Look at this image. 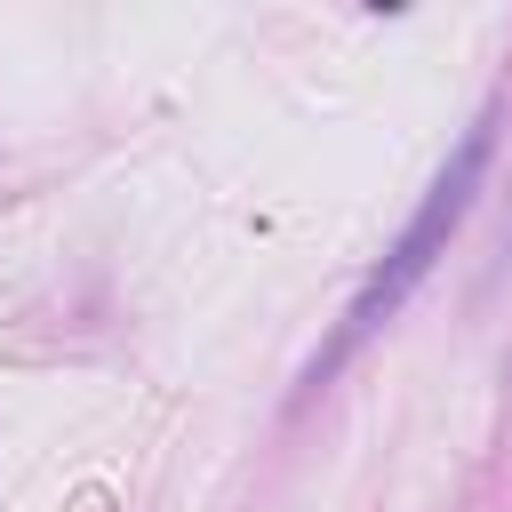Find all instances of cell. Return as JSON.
<instances>
[{
	"mask_svg": "<svg viewBox=\"0 0 512 512\" xmlns=\"http://www.w3.org/2000/svg\"><path fill=\"white\" fill-rule=\"evenodd\" d=\"M488 152H496V112H480L464 136H456V152H448V168L432 176V192L416 200V216H408V232L384 248V264L368 272V288L352 296V320H344V336H336V352H352L360 336H376L408 296H416V280L448 256V240H456V224L472 216V200H480V184H488Z\"/></svg>",
	"mask_w": 512,
	"mask_h": 512,
	"instance_id": "cell-1",
	"label": "cell"
}]
</instances>
